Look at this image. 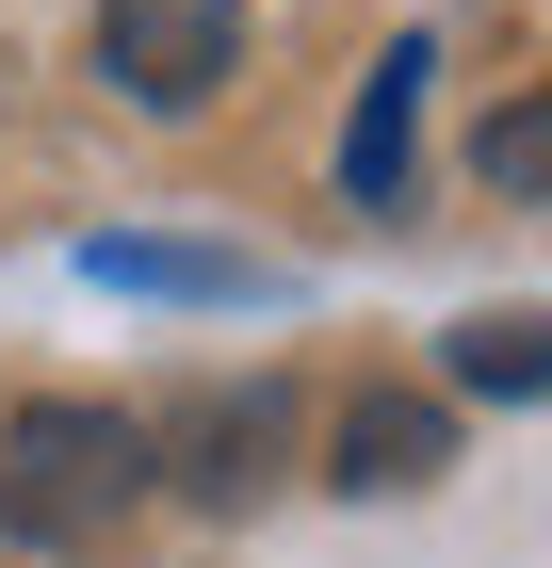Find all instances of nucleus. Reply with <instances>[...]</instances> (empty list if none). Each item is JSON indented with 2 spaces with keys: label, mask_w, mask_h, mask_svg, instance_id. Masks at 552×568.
Returning a JSON list of instances; mask_svg holds the SVG:
<instances>
[{
  "label": "nucleus",
  "mask_w": 552,
  "mask_h": 568,
  "mask_svg": "<svg viewBox=\"0 0 552 568\" xmlns=\"http://www.w3.org/2000/svg\"><path fill=\"white\" fill-rule=\"evenodd\" d=\"M147 471H163V438L130 423V406H17V423H0V536L98 552V536L147 504Z\"/></svg>",
  "instance_id": "obj_1"
},
{
  "label": "nucleus",
  "mask_w": 552,
  "mask_h": 568,
  "mask_svg": "<svg viewBox=\"0 0 552 568\" xmlns=\"http://www.w3.org/2000/svg\"><path fill=\"white\" fill-rule=\"evenodd\" d=\"M244 49V0H98V65H114L147 114H195Z\"/></svg>",
  "instance_id": "obj_2"
},
{
  "label": "nucleus",
  "mask_w": 552,
  "mask_h": 568,
  "mask_svg": "<svg viewBox=\"0 0 552 568\" xmlns=\"http://www.w3.org/2000/svg\"><path fill=\"white\" fill-rule=\"evenodd\" d=\"M407 146H423V33L390 49L374 82H358V114H341V195L358 212H407Z\"/></svg>",
  "instance_id": "obj_3"
},
{
  "label": "nucleus",
  "mask_w": 552,
  "mask_h": 568,
  "mask_svg": "<svg viewBox=\"0 0 552 568\" xmlns=\"http://www.w3.org/2000/svg\"><path fill=\"white\" fill-rule=\"evenodd\" d=\"M341 487H358V504H374V487H439V406H358V423H341Z\"/></svg>",
  "instance_id": "obj_4"
},
{
  "label": "nucleus",
  "mask_w": 552,
  "mask_h": 568,
  "mask_svg": "<svg viewBox=\"0 0 552 568\" xmlns=\"http://www.w3.org/2000/svg\"><path fill=\"white\" fill-rule=\"evenodd\" d=\"M179 455H195V487H212V504H244L260 487V455H277V390H244V406H179Z\"/></svg>",
  "instance_id": "obj_5"
},
{
  "label": "nucleus",
  "mask_w": 552,
  "mask_h": 568,
  "mask_svg": "<svg viewBox=\"0 0 552 568\" xmlns=\"http://www.w3.org/2000/svg\"><path fill=\"white\" fill-rule=\"evenodd\" d=\"M471 179H488V195H520V212H552V98H504V114H488V146H471Z\"/></svg>",
  "instance_id": "obj_6"
},
{
  "label": "nucleus",
  "mask_w": 552,
  "mask_h": 568,
  "mask_svg": "<svg viewBox=\"0 0 552 568\" xmlns=\"http://www.w3.org/2000/svg\"><path fill=\"white\" fill-rule=\"evenodd\" d=\"M455 390H552V325H455Z\"/></svg>",
  "instance_id": "obj_7"
},
{
  "label": "nucleus",
  "mask_w": 552,
  "mask_h": 568,
  "mask_svg": "<svg viewBox=\"0 0 552 568\" xmlns=\"http://www.w3.org/2000/svg\"><path fill=\"white\" fill-rule=\"evenodd\" d=\"M98 276L114 293H244V261H212V244H98Z\"/></svg>",
  "instance_id": "obj_8"
}]
</instances>
